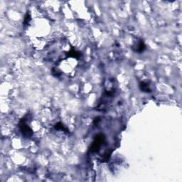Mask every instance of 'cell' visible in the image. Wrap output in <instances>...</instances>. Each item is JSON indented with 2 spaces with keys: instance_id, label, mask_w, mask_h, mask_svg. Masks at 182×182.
<instances>
[{
  "instance_id": "1",
  "label": "cell",
  "mask_w": 182,
  "mask_h": 182,
  "mask_svg": "<svg viewBox=\"0 0 182 182\" xmlns=\"http://www.w3.org/2000/svg\"><path fill=\"white\" fill-rule=\"evenodd\" d=\"M105 138L102 134H99L95 138L94 141H93V144H92L91 149L90 150L91 152H98L100 149L102 144L105 142Z\"/></svg>"
},
{
  "instance_id": "2",
  "label": "cell",
  "mask_w": 182,
  "mask_h": 182,
  "mask_svg": "<svg viewBox=\"0 0 182 182\" xmlns=\"http://www.w3.org/2000/svg\"><path fill=\"white\" fill-rule=\"evenodd\" d=\"M19 128L21 133L26 137H30L33 135V130L30 128L29 125L26 124V120L24 118L21 120L19 122Z\"/></svg>"
},
{
  "instance_id": "3",
  "label": "cell",
  "mask_w": 182,
  "mask_h": 182,
  "mask_svg": "<svg viewBox=\"0 0 182 182\" xmlns=\"http://www.w3.org/2000/svg\"><path fill=\"white\" fill-rule=\"evenodd\" d=\"M146 49V46L142 41H139L137 43L136 46H134L133 50L137 53H142Z\"/></svg>"
},
{
  "instance_id": "4",
  "label": "cell",
  "mask_w": 182,
  "mask_h": 182,
  "mask_svg": "<svg viewBox=\"0 0 182 182\" xmlns=\"http://www.w3.org/2000/svg\"><path fill=\"white\" fill-rule=\"evenodd\" d=\"M139 88H140L141 91L145 92V93H151L152 92V90L150 88V85L147 82H141L139 83Z\"/></svg>"
},
{
  "instance_id": "5",
  "label": "cell",
  "mask_w": 182,
  "mask_h": 182,
  "mask_svg": "<svg viewBox=\"0 0 182 182\" xmlns=\"http://www.w3.org/2000/svg\"><path fill=\"white\" fill-rule=\"evenodd\" d=\"M54 127H55L56 130H62V131L66 132V133H68V129H67L66 127L61 123V122H58L57 124H56V125L54 126Z\"/></svg>"
},
{
  "instance_id": "6",
  "label": "cell",
  "mask_w": 182,
  "mask_h": 182,
  "mask_svg": "<svg viewBox=\"0 0 182 182\" xmlns=\"http://www.w3.org/2000/svg\"><path fill=\"white\" fill-rule=\"evenodd\" d=\"M31 19H32V18H31L30 14H29V13H27V14H26V16H25L24 24L26 25V24H29V23L30 22Z\"/></svg>"
}]
</instances>
